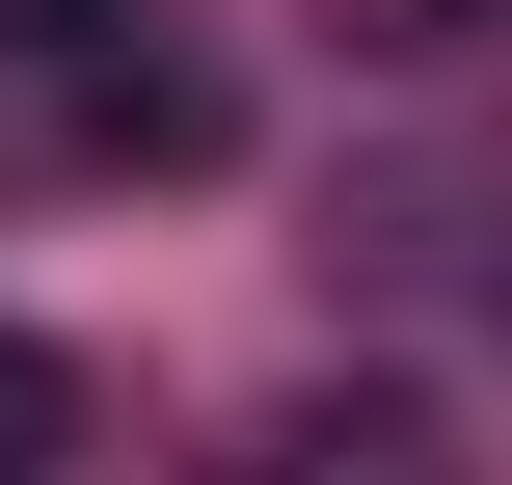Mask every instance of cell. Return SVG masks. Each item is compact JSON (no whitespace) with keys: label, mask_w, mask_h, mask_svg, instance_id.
<instances>
[{"label":"cell","mask_w":512,"mask_h":485,"mask_svg":"<svg viewBox=\"0 0 512 485\" xmlns=\"http://www.w3.org/2000/svg\"><path fill=\"white\" fill-rule=\"evenodd\" d=\"M0 485H81V351L0 324Z\"/></svg>","instance_id":"obj_1"},{"label":"cell","mask_w":512,"mask_h":485,"mask_svg":"<svg viewBox=\"0 0 512 485\" xmlns=\"http://www.w3.org/2000/svg\"><path fill=\"white\" fill-rule=\"evenodd\" d=\"M270 485H459V459H432L405 405H324V432H270Z\"/></svg>","instance_id":"obj_2"},{"label":"cell","mask_w":512,"mask_h":485,"mask_svg":"<svg viewBox=\"0 0 512 485\" xmlns=\"http://www.w3.org/2000/svg\"><path fill=\"white\" fill-rule=\"evenodd\" d=\"M0 54H27V81H81V54H135V0H0Z\"/></svg>","instance_id":"obj_3"},{"label":"cell","mask_w":512,"mask_h":485,"mask_svg":"<svg viewBox=\"0 0 512 485\" xmlns=\"http://www.w3.org/2000/svg\"><path fill=\"white\" fill-rule=\"evenodd\" d=\"M512 0H351V54H486Z\"/></svg>","instance_id":"obj_4"}]
</instances>
